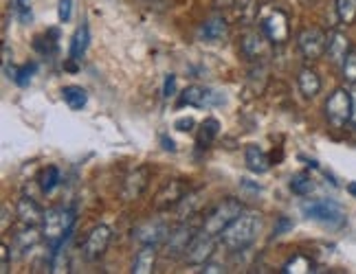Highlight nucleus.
<instances>
[{
	"label": "nucleus",
	"mask_w": 356,
	"mask_h": 274,
	"mask_svg": "<svg viewBox=\"0 0 356 274\" xmlns=\"http://www.w3.org/2000/svg\"><path fill=\"white\" fill-rule=\"evenodd\" d=\"M264 228V215L257 211H244L234 224H231L222 235L220 243L231 252H242L255 243L259 232Z\"/></svg>",
	"instance_id": "1"
},
{
	"label": "nucleus",
	"mask_w": 356,
	"mask_h": 274,
	"mask_svg": "<svg viewBox=\"0 0 356 274\" xmlns=\"http://www.w3.org/2000/svg\"><path fill=\"white\" fill-rule=\"evenodd\" d=\"M75 211L68 207H58V209H49L42 219V235L51 243L53 250H60L62 243L68 239L71 230L75 226Z\"/></svg>",
	"instance_id": "2"
},
{
	"label": "nucleus",
	"mask_w": 356,
	"mask_h": 274,
	"mask_svg": "<svg viewBox=\"0 0 356 274\" xmlns=\"http://www.w3.org/2000/svg\"><path fill=\"white\" fill-rule=\"evenodd\" d=\"M244 213V204L236 198H227L220 204H216V209L204 217L202 230H207L209 235L220 237L222 232L236 222V219Z\"/></svg>",
	"instance_id": "3"
},
{
	"label": "nucleus",
	"mask_w": 356,
	"mask_h": 274,
	"mask_svg": "<svg viewBox=\"0 0 356 274\" xmlns=\"http://www.w3.org/2000/svg\"><path fill=\"white\" fill-rule=\"evenodd\" d=\"M301 213L304 217L319 222L325 226H343L346 224V211L334 200H308L301 204Z\"/></svg>",
	"instance_id": "4"
},
{
	"label": "nucleus",
	"mask_w": 356,
	"mask_h": 274,
	"mask_svg": "<svg viewBox=\"0 0 356 274\" xmlns=\"http://www.w3.org/2000/svg\"><path fill=\"white\" fill-rule=\"evenodd\" d=\"M352 114V90L348 88H334L330 97L325 99V119L332 128L341 130L350 123Z\"/></svg>",
	"instance_id": "5"
},
{
	"label": "nucleus",
	"mask_w": 356,
	"mask_h": 274,
	"mask_svg": "<svg viewBox=\"0 0 356 274\" xmlns=\"http://www.w3.org/2000/svg\"><path fill=\"white\" fill-rule=\"evenodd\" d=\"M297 49L304 55V60L317 62L327 51V35L317 26H306L297 33Z\"/></svg>",
	"instance_id": "6"
},
{
	"label": "nucleus",
	"mask_w": 356,
	"mask_h": 274,
	"mask_svg": "<svg viewBox=\"0 0 356 274\" xmlns=\"http://www.w3.org/2000/svg\"><path fill=\"white\" fill-rule=\"evenodd\" d=\"M111 241H113V228L111 226H106V224L92 226L90 232L86 235L84 246H81V252H84L86 262H99V259L106 255Z\"/></svg>",
	"instance_id": "7"
},
{
	"label": "nucleus",
	"mask_w": 356,
	"mask_h": 274,
	"mask_svg": "<svg viewBox=\"0 0 356 274\" xmlns=\"http://www.w3.org/2000/svg\"><path fill=\"white\" fill-rule=\"evenodd\" d=\"M216 235H209L207 230H200L198 235L191 239L189 248L185 250L183 259L187 266H204L211 259L213 250H216Z\"/></svg>",
	"instance_id": "8"
},
{
	"label": "nucleus",
	"mask_w": 356,
	"mask_h": 274,
	"mask_svg": "<svg viewBox=\"0 0 356 274\" xmlns=\"http://www.w3.org/2000/svg\"><path fill=\"white\" fill-rule=\"evenodd\" d=\"M262 33L273 44L289 42V35H291L289 16H286L282 9H273L268 16H264V20H262Z\"/></svg>",
	"instance_id": "9"
},
{
	"label": "nucleus",
	"mask_w": 356,
	"mask_h": 274,
	"mask_svg": "<svg viewBox=\"0 0 356 274\" xmlns=\"http://www.w3.org/2000/svg\"><path fill=\"white\" fill-rule=\"evenodd\" d=\"M222 101H225V97L220 92H213V90L198 86V84L187 86L181 92V97H178V105H189V108H211Z\"/></svg>",
	"instance_id": "10"
},
{
	"label": "nucleus",
	"mask_w": 356,
	"mask_h": 274,
	"mask_svg": "<svg viewBox=\"0 0 356 274\" xmlns=\"http://www.w3.org/2000/svg\"><path fill=\"white\" fill-rule=\"evenodd\" d=\"M168 235H170L168 224L161 222V219H147L145 224H141L134 230V239L143 246H159L168 239Z\"/></svg>",
	"instance_id": "11"
},
{
	"label": "nucleus",
	"mask_w": 356,
	"mask_h": 274,
	"mask_svg": "<svg viewBox=\"0 0 356 274\" xmlns=\"http://www.w3.org/2000/svg\"><path fill=\"white\" fill-rule=\"evenodd\" d=\"M196 237V232L194 228H191L189 224H181V226H176L168 239H165V250H168V257H181L185 255V250L189 248V243L191 239Z\"/></svg>",
	"instance_id": "12"
},
{
	"label": "nucleus",
	"mask_w": 356,
	"mask_h": 274,
	"mask_svg": "<svg viewBox=\"0 0 356 274\" xmlns=\"http://www.w3.org/2000/svg\"><path fill=\"white\" fill-rule=\"evenodd\" d=\"M352 51V44H350V37L346 33L341 31H332L330 35H327V60H330L334 66H343L348 53Z\"/></svg>",
	"instance_id": "13"
},
{
	"label": "nucleus",
	"mask_w": 356,
	"mask_h": 274,
	"mask_svg": "<svg viewBox=\"0 0 356 274\" xmlns=\"http://www.w3.org/2000/svg\"><path fill=\"white\" fill-rule=\"evenodd\" d=\"M185 187L178 182V180H172V182H165L161 187V191L156 194V209L159 211H165L170 207H178V202L185 198Z\"/></svg>",
	"instance_id": "14"
},
{
	"label": "nucleus",
	"mask_w": 356,
	"mask_h": 274,
	"mask_svg": "<svg viewBox=\"0 0 356 274\" xmlns=\"http://www.w3.org/2000/svg\"><path fill=\"white\" fill-rule=\"evenodd\" d=\"M44 213L40 209V204L31 198H20L18 204H16V215L18 219L24 224V226H38V224H42V219H44Z\"/></svg>",
	"instance_id": "15"
},
{
	"label": "nucleus",
	"mask_w": 356,
	"mask_h": 274,
	"mask_svg": "<svg viewBox=\"0 0 356 274\" xmlns=\"http://www.w3.org/2000/svg\"><path fill=\"white\" fill-rule=\"evenodd\" d=\"M297 88L304 99H314L321 92V77L314 68H301L297 75Z\"/></svg>",
	"instance_id": "16"
},
{
	"label": "nucleus",
	"mask_w": 356,
	"mask_h": 274,
	"mask_svg": "<svg viewBox=\"0 0 356 274\" xmlns=\"http://www.w3.org/2000/svg\"><path fill=\"white\" fill-rule=\"evenodd\" d=\"M147 180H149L147 167H139V169H134L132 173H128L126 182H123V198H126L128 202L136 200L147 189Z\"/></svg>",
	"instance_id": "17"
},
{
	"label": "nucleus",
	"mask_w": 356,
	"mask_h": 274,
	"mask_svg": "<svg viewBox=\"0 0 356 274\" xmlns=\"http://www.w3.org/2000/svg\"><path fill=\"white\" fill-rule=\"evenodd\" d=\"M244 164L255 175H262L270 169V158L259 145H249L244 149Z\"/></svg>",
	"instance_id": "18"
},
{
	"label": "nucleus",
	"mask_w": 356,
	"mask_h": 274,
	"mask_svg": "<svg viewBox=\"0 0 356 274\" xmlns=\"http://www.w3.org/2000/svg\"><path fill=\"white\" fill-rule=\"evenodd\" d=\"M229 33V24L222 16H211L209 20H204L200 26V37L207 42H220Z\"/></svg>",
	"instance_id": "19"
},
{
	"label": "nucleus",
	"mask_w": 356,
	"mask_h": 274,
	"mask_svg": "<svg viewBox=\"0 0 356 274\" xmlns=\"http://www.w3.org/2000/svg\"><path fill=\"white\" fill-rule=\"evenodd\" d=\"M42 230H38L35 226H24V230H20L16 237H13V248H16L20 255L31 252L35 246L42 239Z\"/></svg>",
	"instance_id": "20"
},
{
	"label": "nucleus",
	"mask_w": 356,
	"mask_h": 274,
	"mask_svg": "<svg viewBox=\"0 0 356 274\" xmlns=\"http://www.w3.org/2000/svg\"><path fill=\"white\" fill-rule=\"evenodd\" d=\"M159 246H143V248L136 252V259L132 264V272L134 274H152L154 272V266H156V252Z\"/></svg>",
	"instance_id": "21"
},
{
	"label": "nucleus",
	"mask_w": 356,
	"mask_h": 274,
	"mask_svg": "<svg viewBox=\"0 0 356 274\" xmlns=\"http://www.w3.org/2000/svg\"><path fill=\"white\" fill-rule=\"evenodd\" d=\"M88 44H90V29H88V24L84 22L81 26H77L73 37H71V49H68L71 60L77 62V60L84 58V53L88 51Z\"/></svg>",
	"instance_id": "22"
},
{
	"label": "nucleus",
	"mask_w": 356,
	"mask_h": 274,
	"mask_svg": "<svg viewBox=\"0 0 356 274\" xmlns=\"http://www.w3.org/2000/svg\"><path fill=\"white\" fill-rule=\"evenodd\" d=\"M264 40H266V35H264V33L246 31V33L242 35L240 49H242V53H244L249 60H255V58H259V55H262V51H264V46H266Z\"/></svg>",
	"instance_id": "23"
},
{
	"label": "nucleus",
	"mask_w": 356,
	"mask_h": 274,
	"mask_svg": "<svg viewBox=\"0 0 356 274\" xmlns=\"http://www.w3.org/2000/svg\"><path fill=\"white\" fill-rule=\"evenodd\" d=\"M218 134H220V123H218V119H213V117L204 119L198 128V134H196L198 149H207L218 139Z\"/></svg>",
	"instance_id": "24"
},
{
	"label": "nucleus",
	"mask_w": 356,
	"mask_h": 274,
	"mask_svg": "<svg viewBox=\"0 0 356 274\" xmlns=\"http://www.w3.org/2000/svg\"><path fill=\"white\" fill-rule=\"evenodd\" d=\"M62 99H64V103L71 108V110H84L86 108V103H88V92L81 88V86H64L62 88Z\"/></svg>",
	"instance_id": "25"
},
{
	"label": "nucleus",
	"mask_w": 356,
	"mask_h": 274,
	"mask_svg": "<svg viewBox=\"0 0 356 274\" xmlns=\"http://www.w3.org/2000/svg\"><path fill=\"white\" fill-rule=\"evenodd\" d=\"M38 71V64H24V66H9L5 75L13 81V84H18V86H26L31 81V77L35 75Z\"/></svg>",
	"instance_id": "26"
},
{
	"label": "nucleus",
	"mask_w": 356,
	"mask_h": 274,
	"mask_svg": "<svg viewBox=\"0 0 356 274\" xmlns=\"http://www.w3.org/2000/svg\"><path fill=\"white\" fill-rule=\"evenodd\" d=\"M60 180H62V173H60V169L56 167V164H49V167H44L42 173H40V178H38L40 189H42V194H47V196L58 189Z\"/></svg>",
	"instance_id": "27"
},
{
	"label": "nucleus",
	"mask_w": 356,
	"mask_h": 274,
	"mask_svg": "<svg viewBox=\"0 0 356 274\" xmlns=\"http://www.w3.org/2000/svg\"><path fill=\"white\" fill-rule=\"evenodd\" d=\"M291 191H293L295 196H299V198L310 196L312 191H314V180H312V175L306 173V171L295 173V175L291 178Z\"/></svg>",
	"instance_id": "28"
},
{
	"label": "nucleus",
	"mask_w": 356,
	"mask_h": 274,
	"mask_svg": "<svg viewBox=\"0 0 356 274\" xmlns=\"http://www.w3.org/2000/svg\"><path fill=\"white\" fill-rule=\"evenodd\" d=\"M334 9L343 26H352L356 22V0H334Z\"/></svg>",
	"instance_id": "29"
},
{
	"label": "nucleus",
	"mask_w": 356,
	"mask_h": 274,
	"mask_svg": "<svg viewBox=\"0 0 356 274\" xmlns=\"http://www.w3.org/2000/svg\"><path fill=\"white\" fill-rule=\"evenodd\" d=\"M341 73H343L346 84L356 86V49H354V46H352V51L348 53V58H346L343 66H341Z\"/></svg>",
	"instance_id": "30"
},
{
	"label": "nucleus",
	"mask_w": 356,
	"mask_h": 274,
	"mask_svg": "<svg viewBox=\"0 0 356 274\" xmlns=\"http://www.w3.org/2000/svg\"><path fill=\"white\" fill-rule=\"evenodd\" d=\"M196 207H198V194H189V191H187L185 198L178 202V217L185 222V219L191 217V213L196 211Z\"/></svg>",
	"instance_id": "31"
},
{
	"label": "nucleus",
	"mask_w": 356,
	"mask_h": 274,
	"mask_svg": "<svg viewBox=\"0 0 356 274\" xmlns=\"http://www.w3.org/2000/svg\"><path fill=\"white\" fill-rule=\"evenodd\" d=\"M71 16H73V0H60V3H58V18H60V22L62 24L68 22V20H71Z\"/></svg>",
	"instance_id": "32"
},
{
	"label": "nucleus",
	"mask_w": 356,
	"mask_h": 274,
	"mask_svg": "<svg viewBox=\"0 0 356 274\" xmlns=\"http://www.w3.org/2000/svg\"><path fill=\"white\" fill-rule=\"evenodd\" d=\"M174 90H176V75H165V81H163V97L170 99L174 97Z\"/></svg>",
	"instance_id": "33"
},
{
	"label": "nucleus",
	"mask_w": 356,
	"mask_h": 274,
	"mask_svg": "<svg viewBox=\"0 0 356 274\" xmlns=\"http://www.w3.org/2000/svg\"><path fill=\"white\" fill-rule=\"evenodd\" d=\"M293 268H301V272H308V270H310V264L306 262L304 257H299V255H297L291 264H286V266H284V272H293Z\"/></svg>",
	"instance_id": "34"
},
{
	"label": "nucleus",
	"mask_w": 356,
	"mask_h": 274,
	"mask_svg": "<svg viewBox=\"0 0 356 274\" xmlns=\"http://www.w3.org/2000/svg\"><path fill=\"white\" fill-rule=\"evenodd\" d=\"M178 132H191V128H194V119H178L176 121V126H174Z\"/></svg>",
	"instance_id": "35"
},
{
	"label": "nucleus",
	"mask_w": 356,
	"mask_h": 274,
	"mask_svg": "<svg viewBox=\"0 0 356 274\" xmlns=\"http://www.w3.org/2000/svg\"><path fill=\"white\" fill-rule=\"evenodd\" d=\"M0 252H3V268H0V272H9V246L7 243H3L0 246Z\"/></svg>",
	"instance_id": "36"
},
{
	"label": "nucleus",
	"mask_w": 356,
	"mask_h": 274,
	"mask_svg": "<svg viewBox=\"0 0 356 274\" xmlns=\"http://www.w3.org/2000/svg\"><path fill=\"white\" fill-rule=\"evenodd\" d=\"M348 126L352 130H356V90H352V114H350V123Z\"/></svg>",
	"instance_id": "37"
},
{
	"label": "nucleus",
	"mask_w": 356,
	"mask_h": 274,
	"mask_svg": "<svg viewBox=\"0 0 356 274\" xmlns=\"http://www.w3.org/2000/svg\"><path fill=\"white\" fill-rule=\"evenodd\" d=\"M202 272H216L218 274V272H227V270H225V266H218V264H209L207 262V264L202 266Z\"/></svg>",
	"instance_id": "38"
},
{
	"label": "nucleus",
	"mask_w": 356,
	"mask_h": 274,
	"mask_svg": "<svg viewBox=\"0 0 356 274\" xmlns=\"http://www.w3.org/2000/svg\"><path fill=\"white\" fill-rule=\"evenodd\" d=\"M289 228H293V222H289L286 217H282L280 219V228H275V235H282L284 230H289Z\"/></svg>",
	"instance_id": "39"
},
{
	"label": "nucleus",
	"mask_w": 356,
	"mask_h": 274,
	"mask_svg": "<svg viewBox=\"0 0 356 274\" xmlns=\"http://www.w3.org/2000/svg\"><path fill=\"white\" fill-rule=\"evenodd\" d=\"M161 141H163V145H165L163 149H168V152H176V147H174V141H172V139L168 141V136H161Z\"/></svg>",
	"instance_id": "40"
},
{
	"label": "nucleus",
	"mask_w": 356,
	"mask_h": 274,
	"mask_svg": "<svg viewBox=\"0 0 356 274\" xmlns=\"http://www.w3.org/2000/svg\"><path fill=\"white\" fill-rule=\"evenodd\" d=\"M7 219H9V209L3 207V230H7Z\"/></svg>",
	"instance_id": "41"
},
{
	"label": "nucleus",
	"mask_w": 356,
	"mask_h": 274,
	"mask_svg": "<svg viewBox=\"0 0 356 274\" xmlns=\"http://www.w3.org/2000/svg\"><path fill=\"white\" fill-rule=\"evenodd\" d=\"M348 194L356 200V182H350V185H348Z\"/></svg>",
	"instance_id": "42"
},
{
	"label": "nucleus",
	"mask_w": 356,
	"mask_h": 274,
	"mask_svg": "<svg viewBox=\"0 0 356 274\" xmlns=\"http://www.w3.org/2000/svg\"><path fill=\"white\" fill-rule=\"evenodd\" d=\"M18 3H26V0H18Z\"/></svg>",
	"instance_id": "43"
}]
</instances>
